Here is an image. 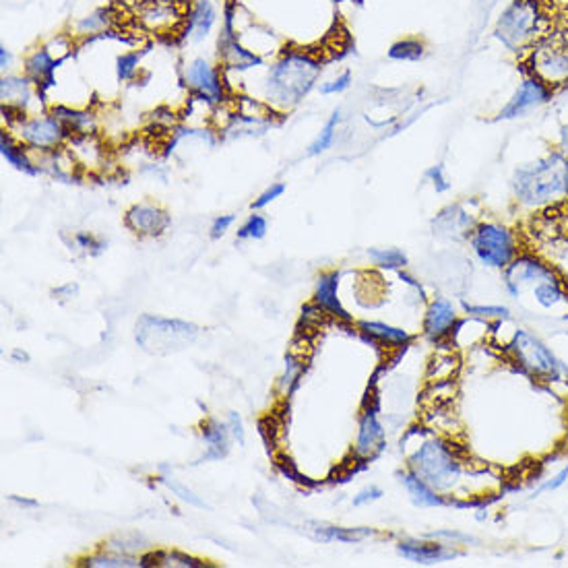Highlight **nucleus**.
<instances>
[{"instance_id":"1","label":"nucleus","mask_w":568,"mask_h":568,"mask_svg":"<svg viewBox=\"0 0 568 568\" xmlns=\"http://www.w3.org/2000/svg\"><path fill=\"white\" fill-rule=\"evenodd\" d=\"M510 192L521 207L542 210L568 199V160L550 151L535 160L517 165L510 176Z\"/></svg>"},{"instance_id":"2","label":"nucleus","mask_w":568,"mask_h":568,"mask_svg":"<svg viewBox=\"0 0 568 568\" xmlns=\"http://www.w3.org/2000/svg\"><path fill=\"white\" fill-rule=\"evenodd\" d=\"M321 73L322 62L316 56L290 50L279 56L265 75V99L271 106L290 110L316 88Z\"/></svg>"},{"instance_id":"3","label":"nucleus","mask_w":568,"mask_h":568,"mask_svg":"<svg viewBox=\"0 0 568 568\" xmlns=\"http://www.w3.org/2000/svg\"><path fill=\"white\" fill-rule=\"evenodd\" d=\"M554 30L544 0H510L494 23V40L510 54L525 56Z\"/></svg>"},{"instance_id":"4","label":"nucleus","mask_w":568,"mask_h":568,"mask_svg":"<svg viewBox=\"0 0 568 568\" xmlns=\"http://www.w3.org/2000/svg\"><path fill=\"white\" fill-rule=\"evenodd\" d=\"M407 467L428 481L436 492H447L461 478V461L442 438H428L409 457Z\"/></svg>"},{"instance_id":"5","label":"nucleus","mask_w":568,"mask_h":568,"mask_svg":"<svg viewBox=\"0 0 568 568\" xmlns=\"http://www.w3.org/2000/svg\"><path fill=\"white\" fill-rule=\"evenodd\" d=\"M507 351L525 374L542 380V383H558L568 377L566 366L560 362L548 345L529 331L517 329L513 340L507 345Z\"/></svg>"},{"instance_id":"6","label":"nucleus","mask_w":568,"mask_h":568,"mask_svg":"<svg viewBox=\"0 0 568 568\" xmlns=\"http://www.w3.org/2000/svg\"><path fill=\"white\" fill-rule=\"evenodd\" d=\"M525 67L556 91L568 88V30H552L525 54Z\"/></svg>"},{"instance_id":"7","label":"nucleus","mask_w":568,"mask_h":568,"mask_svg":"<svg viewBox=\"0 0 568 568\" xmlns=\"http://www.w3.org/2000/svg\"><path fill=\"white\" fill-rule=\"evenodd\" d=\"M199 327L192 322L178 319H163V316L143 314L136 322V343L149 354H170V351L184 349L197 340Z\"/></svg>"},{"instance_id":"8","label":"nucleus","mask_w":568,"mask_h":568,"mask_svg":"<svg viewBox=\"0 0 568 568\" xmlns=\"http://www.w3.org/2000/svg\"><path fill=\"white\" fill-rule=\"evenodd\" d=\"M470 244L478 261L488 269L505 271L519 255L517 234L498 221H481L470 236Z\"/></svg>"},{"instance_id":"9","label":"nucleus","mask_w":568,"mask_h":568,"mask_svg":"<svg viewBox=\"0 0 568 568\" xmlns=\"http://www.w3.org/2000/svg\"><path fill=\"white\" fill-rule=\"evenodd\" d=\"M9 131L25 147L38 151L61 149L70 136L62 122L56 120L52 114H23L15 125L9 126Z\"/></svg>"},{"instance_id":"10","label":"nucleus","mask_w":568,"mask_h":568,"mask_svg":"<svg viewBox=\"0 0 568 568\" xmlns=\"http://www.w3.org/2000/svg\"><path fill=\"white\" fill-rule=\"evenodd\" d=\"M554 93L556 91H554L550 85H545L542 79L527 70V73L521 77V81L517 83L515 91L510 93V98L502 104L498 114H496V120L510 122L527 118L529 114L537 112L539 107L548 106L554 99Z\"/></svg>"},{"instance_id":"11","label":"nucleus","mask_w":568,"mask_h":568,"mask_svg":"<svg viewBox=\"0 0 568 568\" xmlns=\"http://www.w3.org/2000/svg\"><path fill=\"white\" fill-rule=\"evenodd\" d=\"M236 15L238 9L232 0H228L224 9V25H221L219 33V61L226 64L228 69L234 70H248L256 69L263 64V59L255 50H248L240 44L238 40V27H236Z\"/></svg>"},{"instance_id":"12","label":"nucleus","mask_w":568,"mask_h":568,"mask_svg":"<svg viewBox=\"0 0 568 568\" xmlns=\"http://www.w3.org/2000/svg\"><path fill=\"white\" fill-rule=\"evenodd\" d=\"M184 85L207 104H221L226 98L224 77L207 59H192L186 64Z\"/></svg>"},{"instance_id":"13","label":"nucleus","mask_w":568,"mask_h":568,"mask_svg":"<svg viewBox=\"0 0 568 568\" xmlns=\"http://www.w3.org/2000/svg\"><path fill=\"white\" fill-rule=\"evenodd\" d=\"M552 275H554V269L539 261V258L521 255L505 269V290L513 298H519L523 292V285L537 284V282H542V279L552 277Z\"/></svg>"},{"instance_id":"14","label":"nucleus","mask_w":568,"mask_h":568,"mask_svg":"<svg viewBox=\"0 0 568 568\" xmlns=\"http://www.w3.org/2000/svg\"><path fill=\"white\" fill-rule=\"evenodd\" d=\"M397 552L401 556L412 560L415 564L433 566L449 563L452 558L461 556V552L452 548V544H433V542H420V539H404L399 542Z\"/></svg>"},{"instance_id":"15","label":"nucleus","mask_w":568,"mask_h":568,"mask_svg":"<svg viewBox=\"0 0 568 568\" xmlns=\"http://www.w3.org/2000/svg\"><path fill=\"white\" fill-rule=\"evenodd\" d=\"M61 62L62 59H56L50 46H42L27 56L23 62V70H25V77L30 79V81L35 85V89H38V96L44 98L46 91L50 88H54L56 67H59Z\"/></svg>"},{"instance_id":"16","label":"nucleus","mask_w":568,"mask_h":568,"mask_svg":"<svg viewBox=\"0 0 568 568\" xmlns=\"http://www.w3.org/2000/svg\"><path fill=\"white\" fill-rule=\"evenodd\" d=\"M385 428L380 424L377 409H366L359 418V430L356 438V457L372 459L385 449Z\"/></svg>"},{"instance_id":"17","label":"nucleus","mask_w":568,"mask_h":568,"mask_svg":"<svg viewBox=\"0 0 568 568\" xmlns=\"http://www.w3.org/2000/svg\"><path fill=\"white\" fill-rule=\"evenodd\" d=\"M126 226L131 228L135 234L157 236L170 226V218L160 205L136 203L126 211Z\"/></svg>"},{"instance_id":"18","label":"nucleus","mask_w":568,"mask_h":568,"mask_svg":"<svg viewBox=\"0 0 568 568\" xmlns=\"http://www.w3.org/2000/svg\"><path fill=\"white\" fill-rule=\"evenodd\" d=\"M433 226H434V234L438 236H449V238H470L473 228L478 226V221L473 219V215L467 211L463 205H449L436 215Z\"/></svg>"},{"instance_id":"19","label":"nucleus","mask_w":568,"mask_h":568,"mask_svg":"<svg viewBox=\"0 0 568 568\" xmlns=\"http://www.w3.org/2000/svg\"><path fill=\"white\" fill-rule=\"evenodd\" d=\"M457 325V311L447 298H436L430 302L426 316H424V333L428 340L441 341Z\"/></svg>"},{"instance_id":"20","label":"nucleus","mask_w":568,"mask_h":568,"mask_svg":"<svg viewBox=\"0 0 568 568\" xmlns=\"http://www.w3.org/2000/svg\"><path fill=\"white\" fill-rule=\"evenodd\" d=\"M33 93H38V89H35V85L25 75H3V81H0V99H3V106H11L15 110L27 114V106L32 104Z\"/></svg>"},{"instance_id":"21","label":"nucleus","mask_w":568,"mask_h":568,"mask_svg":"<svg viewBox=\"0 0 568 568\" xmlns=\"http://www.w3.org/2000/svg\"><path fill=\"white\" fill-rule=\"evenodd\" d=\"M215 21H218V11H215V5L211 0H195L189 11V19H186L184 35L192 42L210 38Z\"/></svg>"},{"instance_id":"22","label":"nucleus","mask_w":568,"mask_h":568,"mask_svg":"<svg viewBox=\"0 0 568 568\" xmlns=\"http://www.w3.org/2000/svg\"><path fill=\"white\" fill-rule=\"evenodd\" d=\"M337 285H340V273L331 271L322 273L316 282L314 292V304H319L327 314H333L341 321H351L349 312L341 306V300L337 296Z\"/></svg>"},{"instance_id":"23","label":"nucleus","mask_w":568,"mask_h":568,"mask_svg":"<svg viewBox=\"0 0 568 568\" xmlns=\"http://www.w3.org/2000/svg\"><path fill=\"white\" fill-rule=\"evenodd\" d=\"M397 478H399L401 484H404L405 492L409 494V498H412L415 507L434 508V507L447 505V500H444L442 496L428 484V481H424L418 473H414L412 470H409V467L405 471H399Z\"/></svg>"},{"instance_id":"24","label":"nucleus","mask_w":568,"mask_h":568,"mask_svg":"<svg viewBox=\"0 0 568 568\" xmlns=\"http://www.w3.org/2000/svg\"><path fill=\"white\" fill-rule=\"evenodd\" d=\"M0 155H3V160L6 163L13 165V168L19 172H23V174H30V176L40 174V168L32 162V157L27 155L25 145L17 143L15 135H13L11 131L0 133Z\"/></svg>"},{"instance_id":"25","label":"nucleus","mask_w":568,"mask_h":568,"mask_svg":"<svg viewBox=\"0 0 568 568\" xmlns=\"http://www.w3.org/2000/svg\"><path fill=\"white\" fill-rule=\"evenodd\" d=\"M50 114L56 120H61L64 128H67L69 135H77V136H89L93 131H96V116L91 112L85 110H77V107H69V106H54Z\"/></svg>"},{"instance_id":"26","label":"nucleus","mask_w":568,"mask_h":568,"mask_svg":"<svg viewBox=\"0 0 568 568\" xmlns=\"http://www.w3.org/2000/svg\"><path fill=\"white\" fill-rule=\"evenodd\" d=\"M359 331H362L364 335H368L374 341L385 345H397V348H405V345L414 341V335L409 333V331L378 321H362L359 322Z\"/></svg>"},{"instance_id":"27","label":"nucleus","mask_w":568,"mask_h":568,"mask_svg":"<svg viewBox=\"0 0 568 568\" xmlns=\"http://www.w3.org/2000/svg\"><path fill=\"white\" fill-rule=\"evenodd\" d=\"M203 441L207 444V449H210V452L203 457L205 461L224 459L229 451V430L226 424H221L218 420H210L203 424Z\"/></svg>"},{"instance_id":"28","label":"nucleus","mask_w":568,"mask_h":568,"mask_svg":"<svg viewBox=\"0 0 568 568\" xmlns=\"http://www.w3.org/2000/svg\"><path fill=\"white\" fill-rule=\"evenodd\" d=\"M312 534L321 542H343V544H356L362 542V539L374 535V531L368 527H359V529H348V527H333V525H321V523H311Z\"/></svg>"},{"instance_id":"29","label":"nucleus","mask_w":568,"mask_h":568,"mask_svg":"<svg viewBox=\"0 0 568 568\" xmlns=\"http://www.w3.org/2000/svg\"><path fill=\"white\" fill-rule=\"evenodd\" d=\"M428 50L420 38H404L393 42L386 50V56L395 62H420L426 59Z\"/></svg>"},{"instance_id":"30","label":"nucleus","mask_w":568,"mask_h":568,"mask_svg":"<svg viewBox=\"0 0 568 568\" xmlns=\"http://www.w3.org/2000/svg\"><path fill=\"white\" fill-rule=\"evenodd\" d=\"M534 298L542 308H552V306H556L558 302L566 300V292L563 284H560V279L556 275H552L535 284Z\"/></svg>"},{"instance_id":"31","label":"nucleus","mask_w":568,"mask_h":568,"mask_svg":"<svg viewBox=\"0 0 568 568\" xmlns=\"http://www.w3.org/2000/svg\"><path fill=\"white\" fill-rule=\"evenodd\" d=\"M341 118H343L341 110L337 107V110H333V114H331L329 120L325 122V126L321 128V133L316 135V139L311 143V147H308V155H321V154H325L327 149H331V145L335 143L337 131H340Z\"/></svg>"},{"instance_id":"32","label":"nucleus","mask_w":568,"mask_h":568,"mask_svg":"<svg viewBox=\"0 0 568 568\" xmlns=\"http://www.w3.org/2000/svg\"><path fill=\"white\" fill-rule=\"evenodd\" d=\"M368 256L383 269H404L407 265V255L399 248H370Z\"/></svg>"},{"instance_id":"33","label":"nucleus","mask_w":568,"mask_h":568,"mask_svg":"<svg viewBox=\"0 0 568 568\" xmlns=\"http://www.w3.org/2000/svg\"><path fill=\"white\" fill-rule=\"evenodd\" d=\"M85 566L93 568H135L143 566L141 560L125 556V554H102V556H91L85 560Z\"/></svg>"},{"instance_id":"34","label":"nucleus","mask_w":568,"mask_h":568,"mask_svg":"<svg viewBox=\"0 0 568 568\" xmlns=\"http://www.w3.org/2000/svg\"><path fill=\"white\" fill-rule=\"evenodd\" d=\"M351 85H354V73H351L349 69H345V70H341V73H337L335 77L322 81L319 85V91H321V96H341V93L348 91Z\"/></svg>"},{"instance_id":"35","label":"nucleus","mask_w":568,"mask_h":568,"mask_svg":"<svg viewBox=\"0 0 568 568\" xmlns=\"http://www.w3.org/2000/svg\"><path fill=\"white\" fill-rule=\"evenodd\" d=\"M267 229H269L267 219H265L261 213H253L238 229V238L240 240H263L265 236H267Z\"/></svg>"},{"instance_id":"36","label":"nucleus","mask_w":568,"mask_h":568,"mask_svg":"<svg viewBox=\"0 0 568 568\" xmlns=\"http://www.w3.org/2000/svg\"><path fill=\"white\" fill-rule=\"evenodd\" d=\"M110 21H112L110 13H107L106 9H102V11L91 13V15H88V17H83V19L79 21V23L75 25V30H77L79 33H81V35L99 33V32H104L107 25H110Z\"/></svg>"},{"instance_id":"37","label":"nucleus","mask_w":568,"mask_h":568,"mask_svg":"<svg viewBox=\"0 0 568 568\" xmlns=\"http://www.w3.org/2000/svg\"><path fill=\"white\" fill-rule=\"evenodd\" d=\"M141 52H125L116 59V77L120 83L133 81L141 64Z\"/></svg>"},{"instance_id":"38","label":"nucleus","mask_w":568,"mask_h":568,"mask_svg":"<svg viewBox=\"0 0 568 568\" xmlns=\"http://www.w3.org/2000/svg\"><path fill=\"white\" fill-rule=\"evenodd\" d=\"M463 311L470 316H476V319H484V321H505L510 319V311L507 306H473L463 302Z\"/></svg>"},{"instance_id":"39","label":"nucleus","mask_w":568,"mask_h":568,"mask_svg":"<svg viewBox=\"0 0 568 568\" xmlns=\"http://www.w3.org/2000/svg\"><path fill=\"white\" fill-rule=\"evenodd\" d=\"M424 178H426V182L434 186L436 192H449L451 191V180L447 176V168H444V163L430 165V168L424 172Z\"/></svg>"},{"instance_id":"40","label":"nucleus","mask_w":568,"mask_h":568,"mask_svg":"<svg viewBox=\"0 0 568 568\" xmlns=\"http://www.w3.org/2000/svg\"><path fill=\"white\" fill-rule=\"evenodd\" d=\"M162 481L165 486L170 488L172 492H174L176 496H180V500H184V502H189L191 507H197V508H205L207 505L203 500L199 498V496L195 494V492H191V490H186V488L180 484V481H176V480H172V478H162Z\"/></svg>"},{"instance_id":"41","label":"nucleus","mask_w":568,"mask_h":568,"mask_svg":"<svg viewBox=\"0 0 568 568\" xmlns=\"http://www.w3.org/2000/svg\"><path fill=\"white\" fill-rule=\"evenodd\" d=\"M285 192V184L284 182H273L271 186H267L261 195H258V199L253 203V210H265V207L271 205L273 200H277L279 197H282Z\"/></svg>"},{"instance_id":"42","label":"nucleus","mask_w":568,"mask_h":568,"mask_svg":"<svg viewBox=\"0 0 568 568\" xmlns=\"http://www.w3.org/2000/svg\"><path fill=\"white\" fill-rule=\"evenodd\" d=\"M568 481V465L566 467H563V470H560L556 476L554 478H550L548 481H544L542 486L537 488V490L534 492V496H539L542 492H554V490H558V488H563L564 484Z\"/></svg>"},{"instance_id":"43","label":"nucleus","mask_w":568,"mask_h":568,"mask_svg":"<svg viewBox=\"0 0 568 568\" xmlns=\"http://www.w3.org/2000/svg\"><path fill=\"white\" fill-rule=\"evenodd\" d=\"M385 496V492L380 490L378 486H368L364 488V490H359L356 496H354V507H364V505H370V502H377Z\"/></svg>"},{"instance_id":"44","label":"nucleus","mask_w":568,"mask_h":568,"mask_svg":"<svg viewBox=\"0 0 568 568\" xmlns=\"http://www.w3.org/2000/svg\"><path fill=\"white\" fill-rule=\"evenodd\" d=\"M75 242L79 244V248L89 250V253H102V250L106 248V244H104L102 240H98L96 236L85 234V232L77 234V236H75Z\"/></svg>"},{"instance_id":"45","label":"nucleus","mask_w":568,"mask_h":568,"mask_svg":"<svg viewBox=\"0 0 568 568\" xmlns=\"http://www.w3.org/2000/svg\"><path fill=\"white\" fill-rule=\"evenodd\" d=\"M428 537H434V539H449V542H451L452 545H457V544H478L476 537L465 535V534H459V531H436V534H430Z\"/></svg>"},{"instance_id":"46","label":"nucleus","mask_w":568,"mask_h":568,"mask_svg":"<svg viewBox=\"0 0 568 568\" xmlns=\"http://www.w3.org/2000/svg\"><path fill=\"white\" fill-rule=\"evenodd\" d=\"M234 221H236L234 215H219L211 226V238H221V236H226L228 229L234 226Z\"/></svg>"},{"instance_id":"47","label":"nucleus","mask_w":568,"mask_h":568,"mask_svg":"<svg viewBox=\"0 0 568 568\" xmlns=\"http://www.w3.org/2000/svg\"><path fill=\"white\" fill-rule=\"evenodd\" d=\"M300 370H302V364L296 362L293 356L287 358V370H285V377H284V391H290V386L296 383V378L300 377Z\"/></svg>"},{"instance_id":"48","label":"nucleus","mask_w":568,"mask_h":568,"mask_svg":"<svg viewBox=\"0 0 568 568\" xmlns=\"http://www.w3.org/2000/svg\"><path fill=\"white\" fill-rule=\"evenodd\" d=\"M556 151L560 155H564L568 160V122L558 128V141H556Z\"/></svg>"},{"instance_id":"49","label":"nucleus","mask_w":568,"mask_h":568,"mask_svg":"<svg viewBox=\"0 0 568 568\" xmlns=\"http://www.w3.org/2000/svg\"><path fill=\"white\" fill-rule=\"evenodd\" d=\"M228 428H232V430H229V433H232L236 438H238L240 444H244V430H242V420L238 418V414H229Z\"/></svg>"},{"instance_id":"50","label":"nucleus","mask_w":568,"mask_h":568,"mask_svg":"<svg viewBox=\"0 0 568 568\" xmlns=\"http://www.w3.org/2000/svg\"><path fill=\"white\" fill-rule=\"evenodd\" d=\"M13 67V54L11 50L6 46H0V69H3V73L6 75Z\"/></svg>"}]
</instances>
